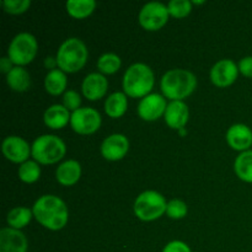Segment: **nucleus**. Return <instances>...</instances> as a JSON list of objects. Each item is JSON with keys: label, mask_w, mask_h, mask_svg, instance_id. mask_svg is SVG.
Returning a JSON list of instances; mask_svg holds the SVG:
<instances>
[{"label": "nucleus", "mask_w": 252, "mask_h": 252, "mask_svg": "<svg viewBox=\"0 0 252 252\" xmlns=\"http://www.w3.org/2000/svg\"><path fill=\"white\" fill-rule=\"evenodd\" d=\"M71 128L79 134H91L101 126V115L91 107H81L70 116Z\"/></svg>", "instance_id": "nucleus-9"}, {"label": "nucleus", "mask_w": 252, "mask_h": 252, "mask_svg": "<svg viewBox=\"0 0 252 252\" xmlns=\"http://www.w3.org/2000/svg\"><path fill=\"white\" fill-rule=\"evenodd\" d=\"M121 58L115 53H105L98 58L97 68L101 73L112 74L117 71L121 66Z\"/></svg>", "instance_id": "nucleus-27"}, {"label": "nucleus", "mask_w": 252, "mask_h": 252, "mask_svg": "<svg viewBox=\"0 0 252 252\" xmlns=\"http://www.w3.org/2000/svg\"><path fill=\"white\" fill-rule=\"evenodd\" d=\"M65 144L59 137L44 134L36 138L31 147V154L41 164H54L65 154Z\"/></svg>", "instance_id": "nucleus-5"}, {"label": "nucleus", "mask_w": 252, "mask_h": 252, "mask_svg": "<svg viewBox=\"0 0 252 252\" xmlns=\"http://www.w3.org/2000/svg\"><path fill=\"white\" fill-rule=\"evenodd\" d=\"M169 9L160 1L147 2L139 11V22L145 30L157 31L169 20Z\"/></svg>", "instance_id": "nucleus-8"}, {"label": "nucleus", "mask_w": 252, "mask_h": 252, "mask_svg": "<svg viewBox=\"0 0 252 252\" xmlns=\"http://www.w3.org/2000/svg\"><path fill=\"white\" fill-rule=\"evenodd\" d=\"M2 153L12 162H25L30 157V145L29 143L21 137L17 135H10L6 137L2 142Z\"/></svg>", "instance_id": "nucleus-12"}, {"label": "nucleus", "mask_w": 252, "mask_h": 252, "mask_svg": "<svg viewBox=\"0 0 252 252\" xmlns=\"http://www.w3.org/2000/svg\"><path fill=\"white\" fill-rule=\"evenodd\" d=\"M66 11L76 19L89 16L96 7L95 0H68L65 4Z\"/></svg>", "instance_id": "nucleus-25"}, {"label": "nucleus", "mask_w": 252, "mask_h": 252, "mask_svg": "<svg viewBox=\"0 0 252 252\" xmlns=\"http://www.w3.org/2000/svg\"><path fill=\"white\" fill-rule=\"evenodd\" d=\"M32 213L36 220L49 230H61L68 221V208L59 197L46 194L33 204Z\"/></svg>", "instance_id": "nucleus-1"}, {"label": "nucleus", "mask_w": 252, "mask_h": 252, "mask_svg": "<svg viewBox=\"0 0 252 252\" xmlns=\"http://www.w3.org/2000/svg\"><path fill=\"white\" fill-rule=\"evenodd\" d=\"M88 54L85 43L76 37H70L61 44L57 52L58 66L63 71L75 73L85 65Z\"/></svg>", "instance_id": "nucleus-4"}, {"label": "nucleus", "mask_w": 252, "mask_h": 252, "mask_svg": "<svg viewBox=\"0 0 252 252\" xmlns=\"http://www.w3.org/2000/svg\"><path fill=\"white\" fill-rule=\"evenodd\" d=\"M226 142L234 150L246 152L252 145V130L241 123L231 126L226 132Z\"/></svg>", "instance_id": "nucleus-16"}, {"label": "nucleus", "mask_w": 252, "mask_h": 252, "mask_svg": "<svg viewBox=\"0 0 252 252\" xmlns=\"http://www.w3.org/2000/svg\"><path fill=\"white\" fill-rule=\"evenodd\" d=\"M180 133H181V134H186V130H185L184 128H181V129H180Z\"/></svg>", "instance_id": "nucleus-37"}, {"label": "nucleus", "mask_w": 252, "mask_h": 252, "mask_svg": "<svg viewBox=\"0 0 252 252\" xmlns=\"http://www.w3.org/2000/svg\"><path fill=\"white\" fill-rule=\"evenodd\" d=\"M43 120L46 126L52 129H61L70 121L69 110H66L63 105H52L44 112Z\"/></svg>", "instance_id": "nucleus-19"}, {"label": "nucleus", "mask_w": 252, "mask_h": 252, "mask_svg": "<svg viewBox=\"0 0 252 252\" xmlns=\"http://www.w3.org/2000/svg\"><path fill=\"white\" fill-rule=\"evenodd\" d=\"M6 83L10 86V89L15 91H26L31 84V78H30L29 71L22 66H14L10 70L9 74H6Z\"/></svg>", "instance_id": "nucleus-20"}, {"label": "nucleus", "mask_w": 252, "mask_h": 252, "mask_svg": "<svg viewBox=\"0 0 252 252\" xmlns=\"http://www.w3.org/2000/svg\"><path fill=\"white\" fill-rule=\"evenodd\" d=\"M189 107L184 101H171L165 111V122L174 129H181L189 121Z\"/></svg>", "instance_id": "nucleus-17"}, {"label": "nucleus", "mask_w": 252, "mask_h": 252, "mask_svg": "<svg viewBox=\"0 0 252 252\" xmlns=\"http://www.w3.org/2000/svg\"><path fill=\"white\" fill-rule=\"evenodd\" d=\"M239 70L248 78H252V57H245L239 62Z\"/></svg>", "instance_id": "nucleus-33"}, {"label": "nucleus", "mask_w": 252, "mask_h": 252, "mask_svg": "<svg viewBox=\"0 0 252 252\" xmlns=\"http://www.w3.org/2000/svg\"><path fill=\"white\" fill-rule=\"evenodd\" d=\"M27 239L17 229L2 228L0 230V252H26Z\"/></svg>", "instance_id": "nucleus-14"}, {"label": "nucleus", "mask_w": 252, "mask_h": 252, "mask_svg": "<svg viewBox=\"0 0 252 252\" xmlns=\"http://www.w3.org/2000/svg\"><path fill=\"white\" fill-rule=\"evenodd\" d=\"M12 68H14L12 66V62L9 57H2V58H0V71L1 73L9 74Z\"/></svg>", "instance_id": "nucleus-34"}, {"label": "nucleus", "mask_w": 252, "mask_h": 252, "mask_svg": "<svg viewBox=\"0 0 252 252\" xmlns=\"http://www.w3.org/2000/svg\"><path fill=\"white\" fill-rule=\"evenodd\" d=\"M154 86V73L144 63H134L126 70L123 89L128 96L145 97Z\"/></svg>", "instance_id": "nucleus-3"}, {"label": "nucleus", "mask_w": 252, "mask_h": 252, "mask_svg": "<svg viewBox=\"0 0 252 252\" xmlns=\"http://www.w3.org/2000/svg\"><path fill=\"white\" fill-rule=\"evenodd\" d=\"M192 2H193V4H203L204 1H202V0H201V1H198V0H193Z\"/></svg>", "instance_id": "nucleus-36"}, {"label": "nucleus", "mask_w": 252, "mask_h": 252, "mask_svg": "<svg viewBox=\"0 0 252 252\" xmlns=\"http://www.w3.org/2000/svg\"><path fill=\"white\" fill-rule=\"evenodd\" d=\"M167 216L171 219H181L187 214V204L181 199H171L166 207Z\"/></svg>", "instance_id": "nucleus-29"}, {"label": "nucleus", "mask_w": 252, "mask_h": 252, "mask_svg": "<svg viewBox=\"0 0 252 252\" xmlns=\"http://www.w3.org/2000/svg\"><path fill=\"white\" fill-rule=\"evenodd\" d=\"M30 5H31L30 0H4L2 1L5 11L10 14H21L29 9Z\"/></svg>", "instance_id": "nucleus-30"}, {"label": "nucleus", "mask_w": 252, "mask_h": 252, "mask_svg": "<svg viewBox=\"0 0 252 252\" xmlns=\"http://www.w3.org/2000/svg\"><path fill=\"white\" fill-rule=\"evenodd\" d=\"M238 73L239 66H236V64L231 59H221L217 62L211 69V79L214 85L224 88L236 80Z\"/></svg>", "instance_id": "nucleus-11"}, {"label": "nucleus", "mask_w": 252, "mask_h": 252, "mask_svg": "<svg viewBox=\"0 0 252 252\" xmlns=\"http://www.w3.org/2000/svg\"><path fill=\"white\" fill-rule=\"evenodd\" d=\"M32 214H33L32 211H30L26 207H16V208H12L7 213L6 221L10 225V228L20 230V229L25 228L31 221Z\"/></svg>", "instance_id": "nucleus-23"}, {"label": "nucleus", "mask_w": 252, "mask_h": 252, "mask_svg": "<svg viewBox=\"0 0 252 252\" xmlns=\"http://www.w3.org/2000/svg\"><path fill=\"white\" fill-rule=\"evenodd\" d=\"M81 176V166L76 160H66L62 162L56 171V177L59 184L71 186L76 184Z\"/></svg>", "instance_id": "nucleus-18"}, {"label": "nucleus", "mask_w": 252, "mask_h": 252, "mask_svg": "<svg viewBox=\"0 0 252 252\" xmlns=\"http://www.w3.org/2000/svg\"><path fill=\"white\" fill-rule=\"evenodd\" d=\"M41 175V169L39 165L36 161L32 160H27V161L22 162L21 166L19 167V177L24 182L27 184H32V182L37 181Z\"/></svg>", "instance_id": "nucleus-26"}, {"label": "nucleus", "mask_w": 252, "mask_h": 252, "mask_svg": "<svg viewBox=\"0 0 252 252\" xmlns=\"http://www.w3.org/2000/svg\"><path fill=\"white\" fill-rule=\"evenodd\" d=\"M234 169L243 181L252 182V150L243 152L236 158Z\"/></svg>", "instance_id": "nucleus-24"}, {"label": "nucleus", "mask_w": 252, "mask_h": 252, "mask_svg": "<svg viewBox=\"0 0 252 252\" xmlns=\"http://www.w3.org/2000/svg\"><path fill=\"white\" fill-rule=\"evenodd\" d=\"M162 252H191V249L189 248L187 244L179 240H175L167 244L164 248V250H162Z\"/></svg>", "instance_id": "nucleus-32"}, {"label": "nucleus", "mask_w": 252, "mask_h": 252, "mask_svg": "<svg viewBox=\"0 0 252 252\" xmlns=\"http://www.w3.org/2000/svg\"><path fill=\"white\" fill-rule=\"evenodd\" d=\"M197 79L192 71L186 69H171L161 78V90L167 98L182 101L193 93Z\"/></svg>", "instance_id": "nucleus-2"}, {"label": "nucleus", "mask_w": 252, "mask_h": 252, "mask_svg": "<svg viewBox=\"0 0 252 252\" xmlns=\"http://www.w3.org/2000/svg\"><path fill=\"white\" fill-rule=\"evenodd\" d=\"M167 103L160 94H149L140 100L138 105V115L144 121H155L165 115Z\"/></svg>", "instance_id": "nucleus-10"}, {"label": "nucleus", "mask_w": 252, "mask_h": 252, "mask_svg": "<svg viewBox=\"0 0 252 252\" xmlns=\"http://www.w3.org/2000/svg\"><path fill=\"white\" fill-rule=\"evenodd\" d=\"M44 86L47 93L51 95H59L66 88V75L61 69H54L48 71L44 79Z\"/></svg>", "instance_id": "nucleus-22"}, {"label": "nucleus", "mask_w": 252, "mask_h": 252, "mask_svg": "<svg viewBox=\"0 0 252 252\" xmlns=\"http://www.w3.org/2000/svg\"><path fill=\"white\" fill-rule=\"evenodd\" d=\"M81 105V97L76 91L66 90L63 96V106L66 110L74 111L79 110Z\"/></svg>", "instance_id": "nucleus-31"}, {"label": "nucleus", "mask_w": 252, "mask_h": 252, "mask_svg": "<svg viewBox=\"0 0 252 252\" xmlns=\"http://www.w3.org/2000/svg\"><path fill=\"white\" fill-rule=\"evenodd\" d=\"M167 203L162 194L157 191H145L134 202V213L144 221L155 220L166 212Z\"/></svg>", "instance_id": "nucleus-6"}, {"label": "nucleus", "mask_w": 252, "mask_h": 252, "mask_svg": "<svg viewBox=\"0 0 252 252\" xmlns=\"http://www.w3.org/2000/svg\"><path fill=\"white\" fill-rule=\"evenodd\" d=\"M107 79L100 73H91L86 75V78L83 81V85H81L84 96L91 101L102 97L107 91Z\"/></svg>", "instance_id": "nucleus-15"}, {"label": "nucleus", "mask_w": 252, "mask_h": 252, "mask_svg": "<svg viewBox=\"0 0 252 252\" xmlns=\"http://www.w3.org/2000/svg\"><path fill=\"white\" fill-rule=\"evenodd\" d=\"M128 106L127 96L125 93H113L106 98L105 102V111L110 117L118 118L126 112Z\"/></svg>", "instance_id": "nucleus-21"}, {"label": "nucleus", "mask_w": 252, "mask_h": 252, "mask_svg": "<svg viewBox=\"0 0 252 252\" xmlns=\"http://www.w3.org/2000/svg\"><path fill=\"white\" fill-rule=\"evenodd\" d=\"M128 149H129L128 138L123 134H118V133L107 137L101 144V153H102L103 158L111 160V161L122 159L127 154Z\"/></svg>", "instance_id": "nucleus-13"}, {"label": "nucleus", "mask_w": 252, "mask_h": 252, "mask_svg": "<svg viewBox=\"0 0 252 252\" xmlns=\"http://www.w3.org/2000/svg\"><path fill=\"white\" fill-rule=\"evenodd\" d=\"M169 12L175 17H185L191 12L192 2L189 0H171L167 4Z\"/></svg>", "instance_id": "nucleus-28"}, {"label": "nucleus", "mask_w": 252, "mask_h": 252, "mask_svg": "<svg viewBox=\"0 0 252 252\" xmlns=\"http://www.w3.org/2000/svg\"><path fill=\"white\" fill-rule=\"evenodd\" d=\"M37 47L38 44H37L33 34L29 33V32H21V33L16 34L10 42L7 56L16 65H25L33 61L37 53Z\"/></svg>", "instance_id": "nucleus-7"}, {"label": "nucleus", "mask_w": 252, "mask_h": 252, "mask_svg": "<svg viewBox=\"0 0 252 252\" xmlns=\"http://www.w3.org/2000/svg\"><path fill=\"white\" fill-rule=\"evenodd\" d=\"M44 65H46V68L54 70L56 65H58V62H57V58H53V57H47V58L44 59Z\"/></svg>", "instance_id": "nucleus-35"}]
</instances>
